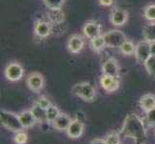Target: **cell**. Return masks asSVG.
<instances>
[{
  "mask_svg": "<svg viewBox=\"0 0 155 144\" xmlns=\"http://www.w3.org/2000/svg\"><path fill=\"white\" fill-rule=\"evenodd\" d=\"M121 134L134 139L136 144H145L147 141L145 122L135 114L127 115L121 128Z\"/></svg>",
  "mask_w": 155,
  "mask_h": 144,
  "instance_id": "obj_1",
  "label": "cell"
},
{
  "mask_svg": "<svg viewBox=\"0 0 155 144\" xmlns=\"http://www.w3.org/2000/svg\"><path fill=\"white\" fill-rule=\"evenodd\" d=\"M0 121H1L2 126L5 127L9 131L18 133L20 131H23L24 129L19 120L18 114L11 113V111L1 110V114H0Z\"/></svg>",
  "mask_w": 155,
  "mask_h": 144,
  "instance_id": "obj_2",
  "label": "cell"
},
{
  "mask_svg": "<svg viewBox=\"0 0 155 144\" xmlns=\"http://www.w3.org/2000/svg\"><path fill=\"white\" fill-rule=\"evenodd\" d=\"M71 92L86 102H93L97 95L95 88L87 82L75 84L71 88Z\"/></svg>",
  "mask_w": 155,
  "mask_h": 144,
  "instance_id": "obj_3",
  "label": "cell"
},
{
  "mask_svg": "<svg viewBox=\"0 0 155 144\" xmlns=\"http://www.w3.org/2000/svg\"><path fill=\"white\" fill-rule=\"evenodd\" d=\"M105 43L107 47L120 48L121 44L126 40L125 35L120 30H111L103 34Z\"/></svg>",
  "mask_w": 155,
  "mask_h": 144,
  "instance_id": "obj_4",
  "label": "cell"
},
{
  "mask_svg": "<svg viewBox=\"0 0 155 144\" xmlns=\"http://www.w3.org/2000/svg\"><path fill=\"white\" fill-rule=\"evenodd\" d=\"M135 59L138 63L145 65L146 62L151 56L150 53V42L147 40H142L136 44V49L134 53Z\"/></svg>",
  "mask_w": 155,
  "mask_h": 144,
  "instance_id": "obj_5",
  "label": "cell"
},
{
  "mask_svg": "<svg viewBox=\"0 0 155 144\" xmlns=\"http://www.w3.org/2000/svg\"><path fill=\"white\" fill-rule=\"evenodd\" d=\"M24 69L19 62H10L5 68V77L10 82H18L23 77Z\"/></svg>",
  "mask_w": 155,
  "mask_h": 144,
  "instance_id": "obj_6",
  "label": "cell"
},
{
  "mask_svg": "<svg viewBox=\"0 0 155 144\" xmlns=\"http://www.w3.org/2000/svg\"><path fill=\"white\" fill-rule=\"evenodd\" d=\"M26 84L32 91L40 92L45 87V78L39 72H32L28 75Z\"/></svg>",
  "mask_w": 155,
  "mask_h": 144,
  "instance_id": "obj_7",
  "label": "cell"
},
{
  "mask_svg": "<svg viewBox=\"0 0 155 144\" xmlns=\"http://www.w3.org/2000/svg\"><path fill=\"white\" fill-rule=\"evenodd\" d=\"M128 20V13L125 10L121 8H114L112 10L110 14V21L111 23L117 26V27H120L124 26Z\"/></svg>",
  "mask_w": 155,
  "mask_h": 144,
  "instance_id": "obj_8",
  "label": "cell"
},
{
  "mask_svg": "<svg viewBox=\"0 0 155 144\" xmlns=\"http://www.w3.org/2000/svg\"><path fill=\"white\" fill-rule=\"evenodd\" d=\"M100 86L107 92H115L120 88V80L117 77L103 74L100 78Z\"/></svg>",
  "mask_w": 155,
  "mask_h": 144,
  "instance_id": "obj_9",
  "label": "cell"
},
{
  "mask_svg": "<svg viewBox=\"0 0 155 144\" xmlns=\"http://www.w3.org/2000/svg\"><path fill=\"white\" fill-rule=\"evenodd\" d=\"M102 73L105 75H110L119 78L120 77V66L117 63V61L114 58H109L103 62L102 67H101Z\"/></svg>",
  "mask_w": 155,
  "mask_h": 144,
  "instance_id": "obj_10",
  "label": "cell"
},
{
  "mask_svg": "<svg viewBox=\"0 0 155 144\" xmlns=\"http://www.w3.org/2000/svg\"><path fill=\"white\" fill-rule=\"evenodd\" d=\"M51 32H52V24L49 21L40 19L35 23L34 33L39 38L45 39L51 34Z\"/></svg>",
  "mask_w": 155,
  "mask_h": 144,
  "instance_id": "obj_11",
  "label": "cell"
},
{
  "mask_svg": "<svg viewBox=\"0 0 155 144\" xmlns=\"http://www.w3.org/2000/svg\"><path fill=\"white\" fill-rule=\"evenodd\" d=\"M83 33L85 37L93 40L101 35V25L94 20H89L85 23L83 27Z\"/></svg>",
  "mask_w": 155,
  "mask_h": 144,
  "instance_id": "obj_12",
  "label": "cell"
},
{
  "mask_svg": "<svg viewBox=\"0 0 155 144\" xmlns=\"http://www.w3.org/2000/svg\"><path fill=\"white\" fill-rule=\"evenodd\" d=\"M85 45V40L83 39L82 36L74 34L69 37V39L68 40V51L72 53V54H77L80 51L83 49V47Z\"/></svg>",
  "mask_w": 155,
  "mask_h": 144,
  "instance_id": "obj_13",
  "label": "cell"
},
{
  "mask_svg": "<svg viewBox=\"0 0 155 144\" xmlns=\"http://www.w3.org/2000/svg\"><path fill=\"white\" fill-rule=\"evenodd\" d=\"M84 122L80 121L78 119H74L68 126L67 132V135L71 138H79L83 135L84 132Z\"/></svg>",
  "mask_w": 155,
  "mask_h": 144,
  "instance_id": "obj_14",
  "label": "cell"
},
{
  "mask_svg": "<svg viewBox=\"0 0 155 144\" xmlns=\"http://www.w3.org/2000/svg\"><path fill=\"white\" fill-rule=\"evenodd\" d=\"M47 18L52 25H61L65 21V13L62 9H48Z\"/></svg>",
  "mask_w": 155,
  "mask_h": 144,
  "instance_id": "obj_15",
  "label": "cell"
},
{
  "mask_svg": "<svg viewBox=\"0 0 155 144\" xmlns=\"http://www.w3.org/2000/svg\"><path fill=\"white\" fill-rule=\"evenodd\" d=\"M72 122L71 116L67 114H62L59 115L58 118L53 122V127L58 131H67L68 126Z\"/></svg>",
  "mask_w": 155,
  "mask_h": 144,
  "instance_id": "obj_16",
  "label": "cell"
},
{
  "mask_svg": "<svg viewBox=\"0 0 155 144\" xmlns=\"http://www.w3.org/2000/svg\"><path fill=\"white\" fill-rule=\"evenodd\" d=\"M18 117H19V120H20L21 124H22L24 129H29V128H32L37 122V120L34 117L31 110L21 111L20 114H18Z\"/></svg>",
  "mask_w": 155,
  "mask_h": 144,
  "instance_id": "obj_17",
  "label": "cell"
},
{
  "mask_svg": "<svg viewBox=\"0 0 155 144\" xmlns=\"http://www.w3.org/2000/svg\"><path fill=\"white\" fill-rule=\"evenodd\" d=\"M140 106L146 113L155 108V95L151 93L143 95L140 99Z\"/></svg>",
  "mask_w": 155,
  "mask_h": 144,
  "instance_id": "obj_18",
  "label": "cell"
},
{
  "mask_svg": "<svg viewBox=\"0 0 155 144\" xmlns=\"http://www.w3.org/2000/svg\"><path fill=\"white\" fill-rule=\"evenodd\" d=\"M30 110L32 111V114H33V115H34V117L36 118L37 121H39V122L47 121L46 120V110L41 108L40 105L35 103Z\"/></svg>",
  "mask_w": 155,
  "mask_h": 144,
  "instance_id": "obj_19",
  "label": "cell"
},
{
  "mask_svg": "<svg viewBox=\"0 0 155 144\" xmlns=\"http://www.w3.org/2000/svg\"><path fill=\"white\" fill-rule=\"evenodd\" d=\"M143 35L145 40L148 42H155V22L147 24L143 30Z\"/></svg>",
  "mask_w": 155,
  "mask_h": 144,
  "instance_id": "obj_20",
  "label": "cell"
},
{
  "mask_svg": "<svg viewBox=\"0 0 155 144\" xmlns=\"http://www.w3.org/2000/svg\"><path fill=\"white\" fill-rule=\"evenodd\" d=\"M90 46L94 52H97V53H99L101 50H103V48L106 46L103 35H100V36L97 37V38L91 40Z\"/></svg>",
  "mask_w": 155,
  "mask_h": 144,
  "instance_id": "obj_21",
  "label": "cell"
},
{
  "mask_svg": "<svg viewBox=\"0 0 155 144\" xmlns=\"http://www.w3.org/2000/svg\"><path fill=\"white\" fill-rule=\"evenodd\" d=\"M120 51L125 56H131L134 55L135 53V49H136V45L133 43L131 40H126L124 43L121 44V46L119 48Z\"/></svg>",
  "mask_w": 155,
  "mask_h": 144,
  "instance_id": "obj_22",
  "label": "cell"
},
{
  "mask_svg": "<svg viewBox=\"0 0 155 144\" xmlns=\"http://www.w3.org/2000/svg\"><path fill=\"white\" fill-rule=\"evenodd\" d=\"M60 114H61L60 110H59L56 106L51 105L49 108L46 110V120H47V122L53 124V122L58 118Z\"/></svg>",
  "mask_w": 155,
  "mask_h": 144,
  "instance_id": "obj_23",
  "label": "cell"
},
{
  "mask_svg": "<svg viewBox=\"0 0 155 144\" xmlns=\"http://www.w3.org/2000/svg\"><path fill=\"white\" fill-rule=\"evenodd\" d=\"M143 17L150 22H155V4H150L145 8Z\"/></svg>",
  "mask_w": 155,
  "mask_h": 144,
  "instance_id": "obj_24",
  "label": "cell"
},
{
  "mask_svg": "<svg viewBox=\"0 0 155 144\" xmlns=\"http://www.w3.org/2000/svg\"><path fill=\"white\" fill-rule=\"evenodd\" d=\"M143 66H145L149 75L155 78V56H150V58L146 62V63Z\"/></svg>",
  "mask_w": 155,
  "mask_h": 144,
  "instance_id": "obj_25",
  "label": "cell"
},
{
  "mask_svg": "<svg viewBox=\"0 0 155 144\" xmlns=\"http://www.w3.org/2000/svg\"><path fill=\"white\" fill-rule=\"evenodd\" d=\"M47 9H62L65 0H42Z\"/></svg>",
  "mask_w": 155,
  "mask_h": 144,
  "instance_id": "obj_26",
  "label": "cell"
},
{
  "mask_svg": "<svg viewBox=\"0 0 155 144\" xmlns=\"http://www.w3.org/2000/svg\"><path fill=\"white\" fill-rule=\"evenodd\" d=\"M145 123L147 127H155V108L146 113Z\"/></svg>",
  "mask_w": 155,
  "mask_h": 144,
  "instance_id": "obj_27",
  "label": "cell"
},
{
  "mask_svg": "<svg viewBox=\"0 0 155 144\" xmlns=\"http://www.w3.org/2000/svg\"><path fill=\"white\" fill-rule=\"evenodd\" d=\"M105 141L107 144H120V135L116 132H112L106 136Z\"/></svg>",
  "mask_w": 155,
  "mask_h": 144,
  "instance_id": "obj_28",
  "label": "cell"
},
{
  "mask_svg": "<svg viewBox=\"0 0 155 144\" xmlns=\"http://www.w3.org/2000/svg\"><path fill=\"white\" fill-rule=\"evenodd\" d=\"M14 140L17 144H26L28 141V136L25 132L20 131L15 134V136L14 137Z\"/></svg>",
  "mask_w": 155,
  "mask_h": 144,
  "instance_id": "obj_29",
  "label": "cell"
},
{
  "mask_svg": "<svg viewBox=\"0 0 155 144\" xmlns=\"http://www.w3.org/2000/svg\"><path fill=\"white\" fill-rule=\"evenodd\" d=\"M36 103L38 104V105H40L41 108L45 109V110H47L52 105L50 101L47 99L46 97H45V96H41V97H40L38 100L36 101Z\"/></svg>",
  "mask_w": 155,
  "mask_h": 144,
  "instance_id": "obj_30",
  "label": "cell"
},
{
  "mask_svg": "<svg viewBox=\"0 0 155 144\" xmlns=\"http://www.w3.org/2000/svg\"><path fill=\"white\" fill-rule=\"evenodd\" d=\"M98 2L103 7H111L113 6L115 0H98Z\"/></svg>",
  "mask_w": 155,
  "mask_h": 144,
  "instance_id": "obj_31",
  "label": "cell"
},
{
  "mask_svg": "<svg viewBox=\"0 0 155 144\" xmlns=\"http://www.w3.org/2000/svg\"><path fill=\"white\" fill-rule=\"evenodd\" d=\"M91 144H107L105 139H99V138H97V139H94Z\"/></svg>",
  "mask_w": 155,
  "mask_h": 144,
  "instance_id": "obj_32",
  "label": "cell"
},
{
  "mask_svg": "<svg viewBox=\"0 0 155 144\" xmlns=\"http://www.w3.org/2000/svg\"><path fill=\"white\" fill-rule=\"evenodd\" d=\"M150 53L151 56H155V42H150Z\"/></svg>",
  "mask_w": 155,
  "mask_h": 144,
  "instance_id": "obj_33",
  "label": "cell"
},
{
  "mask_svg": "<svg viewBox=\"0 0 155 144\" xmlns=\"http://www.w3.org/2000/svg\"><path fill=\"white\" fill-rule=\"evenodd\" d=\"M154 136H155V132H154Z\"/></svg>",
  "mask_w": 155,
  "mask_h": 144,
  "instance_id": "obj_34",
  "label": "cell"
}]
</instances>
